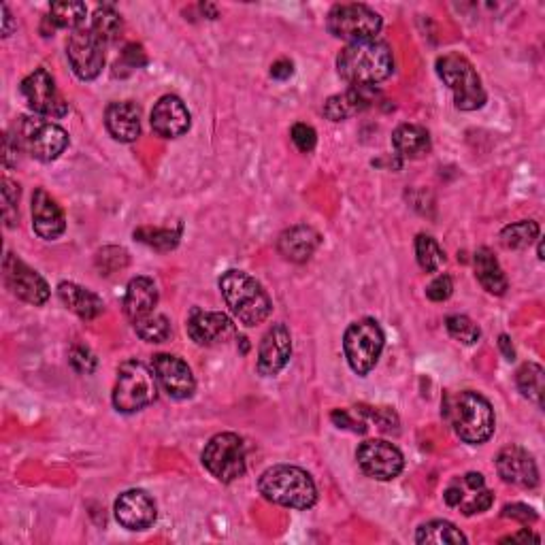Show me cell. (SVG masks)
<instances>
[{
    "instance_id": "cell-1",
    "label": "cell",
    "mask_w": 545,
    "mask_h": 545,
    "mask_svg": "<svg viewBox=\"0 0 545 545\" xmlns=\"http://www.w3.org/2000/svg\"><path fill=\"white\" fill-rule=\"evenodd\" d=\"M394 71V56L384 41H358L345 45L337 56V73L352 88H375Z\"/></svg>"
},
{
    "instance_id": "cell-2",
    "label": "cell",
    "mask_w": 545,
    "mask_h": 545,
    "mask_svg": "<svg viewBox=\"0 0 545 545\" xmlns=\"http://www.w3.org/2000/svg\"><path fill=\"white\" fill-rule=\"evenodd\" d=\"M443 416L460 441L482 445L494 435V409L486 396L473 390L448 394L443 401Z\"/></svg>"
},
{
    "instance_id": "cell-3",
    "label": "cell",
    "mask_w": 545,
    "mask_h": 545,
    "mask_svg": "<svg viewBox=\"0 0 545 545\" xmlns=\"http://www.w3.org/2000/svg\"><path fill=\"white\" fill-rule=\"evenodd\" d=\"M220 292L230 313L247 328L258 326L271 316V296L258 279L243 271H226L220 277Z\"/></svg>"
},
{
    "instance_id": "cell-4",
    "label": "cell",
    "mask_w": 545,
    "mask_h": 545,
    "mask_svg": "<svg viewBox=\"0 0 545 545\" xmlns=\"http://www.w3.org/2000/svg\"><path fill=\"white\" fill-rule=\"evenodd\" d=\"M258 490L267 501L288 509H309L318 501V488L313 477L292 465H275L264 471Z\"/></svg>"
},
{
    "instance_id": "cell-5",
    "label": "cell",
    "mask_w": 545,
    "mask_h": 545,
    "mask_svg": "<svg viewBox=\"0 0 545 545\" xmlns=\"http://www.w3.org/2000/svg\"><path fill=\"white\" fill-rule=\"evenodd\" d=\"M158 396V379L141 360H128L118 369L113 388V407L120 414H137L150 407Z\"/></svg>"
},
{
    "instance_id": "cell-6",
    "label": "cell",
    "mask_w": 545,
    "mask_h": 545,
    "mask_svg": "<svg viewBox=\"0 0 545 545\" xmlns=\"http://www.w3.org/2000/svg\"><path fill=\"white\" fill-rule=\"evenodd\" d=\"M437 75L454 94L460 111H475L486 105V90L475 66L460 54H445L437 60Z\"/></svg>"
},
{
    "instance_id": "cell-7",
    "label": "cell",
    "mask_w": 545,
    "mask_h": 545,
    "mask_svg": "<svg viewBox=\"0 0 545 545\" xmlns=\"http://www.w3.org/2000/svg\"><path fill=\"white\" fill-rule=\"evenodd\" d=\"M384 343V330L377 320L362 318L350 324L343 335V354L350 369L360 377L369 375L384 352Z\"/></svg>"
},
{
    "instance_id": "cell-8",
    "label": "cell",
    "mask_w": 545,
    "mask_h": 545,
    "mask_svg": "<svg viewBox=\"0 0 545 545\" xmlns=\"http://www.w3.org/2000/svg\"><path fill=\"white\" fill-rule=\"evenodd\" d=\"M382 26H384L382 15L360 3L335 5L328 11L326 18V28L330 35L348 43L371 41L379 35Z\"/></svg>"
},
{
    "instance_id": "cell-9",
    "label": "cell",
    "mask_w": 545,
    "mask_h": 545,
    "mask_svg": "<svg viewBox=\"0 0 545 545\" xmlns=\"http://www.w3.org/2000/svg\"><path fill=\"white\" fill-rule=\"evenodd\" d=\"M203 467L222 484H233L245 475V443L235 433L211 437L201 454Z\"/></svg>"
},
{
    "instance_id": "cell-10",
    "label": "cell",
    "mask_w": 545,
    "mask_h": 545,
    "mask_svg": "<svg viewBox=\"0 0 545 545\" xmlns=\"http://www.w3.org/2000/svg\"><path fill=\"white\" fill-rule=\"evenodd\" d=\"M18 137L22 141L24 150L41 162H54L58 160L66 147H69L71 139L60 124L52 120H39V118H24Z\"/></svg>"
},
{
    "instance_id": "cell-11",
    "label": "cell",
    "mask_w": 545,
    "mask_h": 545,
    "mask_svg": "<svg viewBox=\"0 0 545 545\" xmlns=\"http://www.w3.org/2000/svg\"><path fill=\"white\" fill-rule=\"evenodd\" d=\"M356 460L360 471L371 480L392 482L405 469V456L394 443L384 439H369L360 443L356 450Z\"/></svg>"
},
{
    "instance_id": "cell-12",
    "label": "cell",
    "mask_w": 545,
    "mask_h": 545,
    "mask_svg": "<svg viewBox=\"0 0 545 545\" xmlns=\"http://www.w3.org/2000/svg\"><path fill=\"white\" fill-rule=\"evenodd\" d=\"M66 58L77 79L92 81L103 73L105 66V43L98 39L90 26L75 30L66 41Z\"/></svg>"
},
{
    "instance_id": "cell-13",
    "label": "cell",
    "mask_w": 545,
    "mask_h": 545,
    "mask_svg": "<svg viewBox=\"0 0 545 545\" xmlns=\"http://www.w3.org/2000/svg\"><path fill=\"white\" fill-rule=\"evenodd\" d=\"M443 499L448 507L458 509L462 516H475L484 514L494 503V494L486 486L484 475L480 473H467L460 475L445 488Z\"/></svg>"
},
{
    "instance_id": "cell-14",
    "label": "cell",
    "mask_w": 545,
    "mask_h": 545,
    "mask_svg": "<svg viewBox=\"0 0 545 545\" xmlns=\"http://www.w3.org/2000/svg\"><path fill=\"white\" fill-rule=\"evenodd\" d=\"M22 96L26 105L43 118H64L69 105L56 88L54 77L45 69H35L22 81Z\"/></svg>"
},
{
    "instance_id": "cell-15",
    "label": "cell",
    "mask_w": 545,
    "mask_h": 545,
    "mask_svg": "<svg viewBox=\"0 0 545 545\" xmlns=\"http://www.w3.org/2000/svg\"><path fill=\"white\" fill-rule=\"evenodd\" d=\"M3 273H5L7 288L15 296H18V299H22L24 303L35 305V307L47 303V299H49L47 282L35 269H30L26 262H22L18 256H13L11 252L5 256Z\"/></svg>"
},
{
    "instance_id": "cell-16",
    "label": "cell",
    "mask_w": 545,
    "mask_h": 545,
    "mask_svg": "<svg viewBox=\"0 0 545 545\" xmlns=\"http://www.w3.org/2000/svg\"><path fill=\"white\" fill-rule=\"evenodd\" d=\"M152 371L160 388L175 401L192 399L196 392V379L186 360L173 354H156L152 360Z\"/></svg>"
},
{
    "instance_id": "cell-17",
    "label": "cell",
    "mask_w": 545,
    "mask_h": 545,
    "mask_svg": "<svg viewBox=\"0 0 545 545\" xmlns=\"http://www.w3.org/2000/svg\"><path fill=\"white\" fill-rule=\"evenodd\" d=\"M292 356V335L286 324L277 322L264 333L258 345L256 369L262 377H275L286 369Z\"/></svg>"
},
{
    "instance_id": "cell-18",
    "label": "cell",
    "mask_w": 545,
    "mask_h": 545,
    "mask_svg": "<svg viewBox=\"0 0 545 545\" xmlns=\"http://www.w3.org/2000/svg\"><path fill=\"white\" fill-rule=\"evenodd\" d=\"M115 520L128 531H147L156 522V503L145 490H126L113 505Z\"/></svg>"
},
{
    "instance_id": "cell-19",
    "label": "cell",
    "mask_w": 545,
    "mask_h": 545,
    "mask_svg": "<svg viewBox=\"0 0 545 545\" xmlns=\"http://www.w3.org/2000/svg\"><path fill=\"white\" fill-rule=\"evenodd\" d=\"M186 328L190 339L196 345H205V348L224 343L235 335V322L222 311L192 309Z\"/></svg>"
},
{
    "instance_id": "cell-20",
    "label": "cell",
    "mask_w": 545,
    "mask_h": 545,
    "mask_svg": "<svg viewBox=\"0 0 545 545\" xmlns=\"http://www.w3.org/2000/svg\"><path fill=\"white\" fill-rule=\"evenodd\" d=\"M150 124L158 137L179 139L190 130L192 115H190L186 103L181 101L179 96L167 94L154 105L152 115H150Z\"/></svg>"
},
{
    "instance_id": "cell-21",
    "label": "cell",
    "mask_w": 545,
    "mask_h": 545,
    "mask_svg": "<svg viewBox=\"0 0 545 545\" xmlns=\"http://www.w3.org/2000/svg\"><path fill=\"white\" fill-rule=\"evenodd\" d=\"M497 471L505 484L531 490L539 484V469L533 456L518 445H509L497 456Z\"/></svg>"
},
{
    "instance_id": "cell-22",
    "label": "cell",
    "mask_w": 545,
    "mask_h": 545,
    "mask_svg": "<svg viewBox=\"0 0 545 545\" xmlns=\"http://www.w3.org/2000/svg\"><path fill=\"white\" fill-rule=\"evenodd\" d=\"M32 230L45 239V241H56L64 235L66 230V218L62 207L56 203V198L49 196L43 188L35 190L32 194Z\"/></svg>"
},
{
    "instance_id": "cell-23",
    "label": "cell",
    "mask_w": 545,
    "mask_h": 545,
    "mask_svg": "<svg viewBox=\"0 0 545 545\" xmlns=\"http://www.w3.org/2000/svg\"><path fill=\"white\" fill-rule=\"evenodd\" d=\"M105 126L115 141L135 143L141 137V109L130 101L111 103L105 111Z\"/></svg>"
},
{
    "instance_id": "cell-24",
    "label": "cell",
    "mask_w": 545,
    "mask_h": 545,
    "mask_svg": "<svg viewBox=\"0 0 545 545\" xmlns=\"http://www.w3.org/2000/svg\"><path fill=\"white\" fill-rule=\"evenodd\" d=\"M320 233L311 226L299 224L284 230L277 239V250L290 262H307L320 247Z\"/></svg>"
},
{
    "instance_id": "cell-25",
    "label": "cell",
    "mask_w": 545,
    "mask_h": 545,
    "mask_svg": "<svg viewBox=\"0 0 545 545\" xmlns=\"http://www.w3.org/2000/svg\"><path fill=\"white\" fill-rule=\"evenodd\" d=\"M375 96V88H350L328 98L324 105V115L330 122L350 120L354 115L367 111L375 103Z\"/></svg>"
},
{
    "instance_id": "cell-26",
    "label": "cell",
    "mask_w": 545,
    "mask_h": 545,
    "mask_svg": "<svg viewBox=\"0 0 545 545\" xmlns=\"http://www.w3.org/2000/svg\"><path fill=\"white\" fill-rule=\"evenodd\" d=\"M158 305V288L154 284V279L150 277H135L130 279V284L124 294V313L130 322H137L150 313L156 311Z\"/></svg>"
},
{
    "instance_id": "cell-27",
    "label": "cell",
    "mask_w": 545,
    "mask_h": 545,
    "mask_svg": "<svg viewBox=\"0 0 545 545\" xmlns=\"http://www.w3.org/2000/svg\"><path fill=\"white\" fill-rule=\"evenodd\" d=\"M58 296L62 305L66 309H71L81 320H96L105 311V303L101 296L73 282H62L58 286Z\"/></svg>"
},
{
    "instance_id": "cell-28",
    "label": "cell",
    "mask_w": 545,
    "mask_h": 545,
    "mask_svg": "<svg viewBox=\"0 0 545 545\" xmlns=\"http://www.w3.org/2000/svg\"><path fill=\"white\" fill-rule=\"evenodd\" d=\"M392 147L401 158L418 160L431 154V135L428 130L416 124H403L392 132Z\"/></svg>"
},
{
    "instance_id": "cell-29",
    "label": "cell",
    "mask_w": 545,
    "mask_h": 545,
    "mask_svg": "<svg viewBox=\"0 0 545 545\" xmlns=\"http://www.w3.org/2000/svg\"><path fill=\"white\" fill-rule=\"evenodd\" d=\"M473 264H475V277L477 282L482 284V288L490 294H497V296H503L509 288V282L507 277L501 269V264L497 260V256H494L488 247H480V250L475 252V258H473Z\"/></svg>"
},
{
    "instance_id": "cell-30",
    "label": "cell",
    "mask_w": 545,
    "mask_h": 545,
    "mask_svg": "<svg viewBox=\"0 0 545 545\" xmlns=\"http://www.w3.org/2000/svg\"><path fill=\"white\" fill-rule=\"evenodd\" d=\"M416 543L420 545H426V543H433V545H460V543H467V537L460 533V528H456L452 522L448 520H433V522H426L418 528L416 533Z\"/></svg>"
},
{
    "instance_id": "cell-31",
    "label": "cell",
    "mask_w": 545,
    "mask_h": 545,
    "mask_svg": "<svg viewBox=\"0 0 545 545\" xmlns=\"http://www.w3.org/2000/svg\"><path fill=\"white\" fill-rule=\"evenodd\" d=\"M516 386L522 392L524 399L535 403L539 409L543 407L545 396V373L535 362H524L516 373Z\"/></svg>"
},
{
    "instance_id": "cell-32",
    "label": "cell",
    "mask_w": 545,
    "mask_h": 545,
    "mask_svg": "<svg viewBox=\"0 0 545 545\" xmlns=\"http://www.w3.org/2000/svg\"><path fill=\"white\" fill-rule=\"evenodd\" d=\"M90 30L94 32V35L101 39L105 45L107 43H115L120 37H122V30H124V22H122V15L115 11L111 5H105V7H98L92 15V22H90Z\"/></svg>"
},
{
    "instance_id": "cell-33",
    "label": "cell",
    "mask_w": 545,
    "mask_h": 545,
    "mask_svg": "<svg viewBox=\"0 0 545 545\" xmlns=\"http://www.w3.org/2000/svg\"><path fill=\"white\" fill-rule=\"evenodd\" d=\"M88 7L84 3H71V0H64V3H54L49 7V22L56 28L64 30H79L86 24Z\"/></svg>"
},
{
    "instance_id": "cell-34",
    "label": "cell",
    "mask_w": 545,
    "mask_h": 545,
    "mask_svg": "<svg viewBox=\"0 0 545 545\" xmlns=\"http://www.w3.org/2000/svg\"><path fill=\"white\" fill-rule=\"evenodd\" d=\"M539 237V224L535 220H522L501 230V243L505 250H526Z\"/></svg>"
},
{
    "instance_id": "cell-35",
    "label": "cell",
    "mask_w": 545,
    "mask_h": 545,
    "mask_svg": "<svg viewBox=\"0 0 545 545\" xmlns=\"http://www.w3.org/2000/svg\"><path fill=\"white\" fill-rule=\"evenodd\" d=\"M135 326V333L139 339H143L145 343H164L171 337V322L167 316H162V313H150V316H145L137 322H132Z\"/></svg>"
},
{
    "instance_id": "cell-36",
    "label": "cell",
    "mask_w": 545,
    "mask_h": 545,
    "mask_svg": "<svg viewBox=\"0 0 545 545\" xmlns=\"http://www.w3.org/2000/svg\"><path fill=\"white\" fill-rule=\"evenodd\" d=\"M179 230L171 228H152V226H143L135 230V239L145 243L147 247H154L158 252H171L179 245Z\"/></svg>"
},
{
    "instance_id": "cell-37",
    "label": "cell",
    "mask_w": 545,
    "mask_h": 545,
    "mask_svg": "<svg viewBox=\"0 0 545 545\" xmlns=\"http://www.w3.org/2000/svg\"><path fill=\"white\" fill-rule=\"evenodd\" d=\"M416 258H418V264L422 267V271H426V273H437L445 264V252L441 250L437 239H433L431 235H418Z\"/></svg>"
},
{
    "instance_id": "cell-38",
    "label": "cell",
    "mask_w": 545,
    "mask_h": 545,
    "mask_svg": "<svg viewBox=\"0 0 545 545\" xmlns=\"http://www.w3.org/2000/svg\"><path fill=\"white\" fill-rule=\"evenodd\" d=\"M445 328L452 339L465 343V345H475L482 339V330L471 318L460 316V313H454V316L445 318Z\"/></svg>"
},
{
    "instance_id": "cell-39",
    "label": "cell",
    "mask_w": 545,
    "mask_h": 545,
    "mask_svg": "<svg viewBox=\"0 0 545 545\" xmlns=\"http://www.w3.org/2000/svg\"><path fill=\"white\" fill-rule=\"evenodd\" d=\"M18 203H20V186L5 177L3 179V218L9 228L18 224V218H20Z\"/></svg>"
},
{
    "instance_id": "cell-40",
    "label": "cell",
    "mask_w": 545,
    "mask_h": 545,
    "mask_svg": "<svg viewBox=\"0 0 545 545\" xmlns=\"http://www.w3.org/2000/svg\"><path fill=\"white\" fill-rule=\"evenodd\" d=\"M290 137H292V143L296 145V150H299V152L311 154L313 150H316L318 135H316V130H313L309 124H294L292 130H290Z\"/></svg>"
},
{
    "instance_id": "cell-41",
    "label": "cell",
    "mask_w": 545,
    "mask_h": 545,
    "mask_svg": "<svg viewBox=\"0 0 545 545\" xmlns=\"http://www.w3.org/2000/svg\"><path fill=\"white\" fill-rule=\"evenodd\" d=\"M454 292V282H452V277L450 275H439L435 277L431 284H428L426 288V296L431 301L435 303H443V301H448L450 296Z\"/></svg>"
},
{
    "instance_id": "cell-42",
    "label": "cell",
    "mask_w": 545,
    "mask_h": 545,
    "mask_svg": "<svg viewBox=\"0 0 545 545\" xmlns=\"http://www.w3.org/2000/svg\"><path fill=\"white\" fill-rule=\"evenodd\" d=\"M147 64V56L143 52V47L137 45V43H132L128 45L124 52H122V58L118 60V64H115V69H128V71H135V69H141V66Z\"/></svg>"
},
{
    "instance_id": "cell-43",
    "label": "cell",
    "mask_w": 545,
    "mask_h": 545,
    "mask_svg": "<svg viewBox=\"0 0 545 545\" xmlns=\"http://www.w3.org/2000/svg\"><path fill=\"white\" fill-rule=\"evenodd\" d=\"M20 150H22V141L18 135H11V132H7L5 135V167L13 169L18 167V158H20Z\"/></svg>"
},
{
    "instance_id": "cell-44",
    "label": "cell",
    "mask_w": 545,
    "mask_h": 545,
    "mask_svg": "<svg viewBox=\"0 0 545 545\" xmlns=\"http://www.w3.org/2000/svg\"><path fill=\"white\" fill-rule=\"evenodd\" d=\"M71 365L79 373H92L96 367V360L86 348H75L71 352Z\"/></svg>"
},
{
    "instance_id": "cell-45",
    "label": "cell",
    "mask_w": 545,
    "mask_h": 545,
    "mask_svg": "<svg viewBox=\"0 0 545 545\" xmlns=\"http://www.w3.org/2000/svg\"><path fill=\"white\" fill-rule=\"evenodd\" d=\"M503 518H514V520H520V522L528 524V522L537 520V514H535V509H531L528 505L514 503V505H507L503 509Z\"/></svg>"
},
{
    "instance_id": "cell-46",
    "label": "cell",
    "mask_w": 545,
    "mask_h": 545,
    "mask_svg": "<svg viewBox=\"0 0 545 545\" xmlns=\"http://www.w3.org/2000/svg\"><path fill=\"white\" fill-rule=\"evenodd\" d=\"M294 73V64L290 60H277L273 66H271V77L273 79H279V81H286L290 79Z\"/></svg>"
},
{
    "instance_id": "cell-47",
    "label": "cell",
    "mask_w": 545,
    "mask_h": 545,
    "mask_svg": "<svg viewBox=\"0 0 545 545\" xmlns=\"http://www.w3.org/2000/svg\"><path fill=\"white\" fill-rule=\"evenodd\" d=\"M499 345H501V350H503L507 360H516V350H514V345H511V339L507 335H501Z\"/></svg>"
},
{
    "instance_id": "cell-48",
    "label": "cell",
    "mask_w": 545,
    "mask_h": 545,
    "mask_svg": "<svg viewBox=\"0 0 545 545\" xmlns=\"http://www.w3.org/2000/svg\"><path fill=\"white\" fill-rule=\"evenodd\" d=\"M13 32V15L7 5H3V37H11Z\"/></svg>"
},
{
    "instance_id": "cell-49",
    "label": "cell",
    "mask_w": 545,
    "mask_h": 545,
    "mask_svg": "<svg viewBox=\"0 0 545 545\" xmlns=\"http://www.w3.org/2000/svg\"><path fill=\"white\" fill-rule=\"evenodd\" d=\"M528 539H533V541H539V537L537 535H533V533H528V531H522L520 535H511V537H505V539H501L503 543L505 541H511V543H514V541H528Z\"/></svg>"
}]
</instances>
